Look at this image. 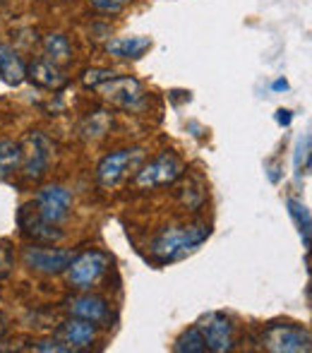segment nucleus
I'll return each instance as SVG.
<instances>
[{
  "instance_id": "nucleus-19",
  "label": "nucleus",
  "mask_w": 312,
  "mask_h": 353,
  "mask_svg": "<svg viewBox=\"0 0 312 353\" xmlns=\"http://www.w3.org/2000/svg\"><path fill=\"white\" fill-rule=\"evenodd\" d=\"M178 353H205L207 351V341L205 336H202L200 327H190V330H185L180 336L176 339V346H173Z\"/></svg>"
},
{
  "instance_id": "nucleus-8",
  "label": "nucleus",
  "mask_w": 312,
  "mask_h": 353,
  "mask_svg": "<svg viewBox=\"0 0 312 353\" xmlns=\"http://www.w3.org/2000/svg\"><path fill=\"white\" fill-rule=\"evenodd\" d=\"M142 161V149H118V152L108 154L96 168V178L103 188H113Z\"/></svg>"
},
{
  "instance_id": "nucleus-11",
  "label": "nucleus",
  "mask_w": 312,
  "mask_h": 353,
  "mask_svg": "<svg viewBox=\"0 0 312 353\" xmlns=\"http://www.w3.org/2000/svg\"><path fill=\"white\" fill-rule=\"evenodd\" d=\"M19 226H22V233L29 238H34L37 243H53V241H61L63 231L58 228V223H51L37 212V207L32 205H24L19 210Z\"/></svg>"
},
{
  "instance_id": "nucleus-4",
  "label": "nucleus",
  "mask_w": 312,
  "mask_h": 353,
  "mask_svg": "<svg viewBox=\"0 0 312 353\" xmlns=\"http://www.w3.org/2000/svg\"><path fill=\"white\" fill-rule=\"evenodd\" d=\"M22 171L29 181H39L48 173V166L53 161V144L41 132H29L22 142Z\"/></svg>"
},
{
  "instance_id": "nucleus-18",
  "label": "nucleus",
  "mask_w": 312,
  "mask_h": 353,
  "mask_svg": "<svg viewBox=\"0 0 312 353\" xmlns=\"http://www.w3.org/2000/svg\"><path fill=\"white\" fill-rule=\"evenodd\" d=\"M22 163V144L12 140L0 142V178H10Z\"/></svg>"
},
{
  "instance_id": "nucleus-1",
  "label": "nucleus",
  "mask_w": 312,
  "mask_h": 353,
  "mask_svg": "<svg viewBox=\"0 0 312 353\" xmlns=\"http://www.w3.org/2000/svg\"><path fill=\"white\" fill-rule=\"evenodd\" d=\"M209 238L207 223H187V226H173L161 231L152 243V257L156 262H173L183 255L197 250Z\"/></svg>"
},
{
  "instance_id": "nucleus-13",
  "label": "nucleus",
  "mask_w": 312,
  "mask_h": 353,
  "mask_svg": "<svg viewBox=\"0 0 312 353\" xmlns=\"http://www.w3.org/2000/svg\"><path fill=\"white\" fill-rule=\"evenodd\" d=\"M67 312L72 317H79V320H87V322H103L108 317V303L106 298L101 296H94V293H82V296H75L65 303Z\"/></svg>"
},
{
  "instance_id": "nucleus-9",
  "label": "nucleus",
  "mask_w": 312,
  "mask_h": 353,
  "mask_svg": "<svg viewBox=\"0 0 312 353\" xmlns=\"http://www.w3.org/2000/svg\"><path fill=\"white\" fill-rule=\"evenodd\" d=\"M34 207L41 214L46 221L51 223H63L72 212V195L70 190H65L63 185H48L34 200Z\"/></svg>"
},
{
  "instance_id": "nucleus-22",
  "label": "nucleus",
  "mask_w": 312,
  "mask_h": 353,
  "mask_svg": "<svg viewBox=\"0 0 312 353\" xmlns=\"http://www.w3.org/2000/svg\"><path fill=\"white\" fill-rule=\"evenodd\" d=\"M111 77H116V72L98 68V70H87V72H84L82 74V82H84V87H101V84L108 82Z\"/></svg>"
},
{
  "instance_id": "nucleus-21",
  "label": "nucleus",
  "mask_w": 312,
  "mask_h": 353,
  "mask_svg": "<svg viewBox=\"0 0 312 353\" xmlns=\"http://www.w3.org/2000/svg\"><path fill=\"white\" fill-rule=\"evenodd\" d=\"M130 3H132V0H89V5H92L94 10H98V12H106V14L121 12V10H125Z\"/></svg>"
},
{
  "instance_id": "nucleus-12",
  "label": "nucleus",
  "mask_w": 312,
  "mask_h": 353,
  "mask_svg": "<svg viewBox=\"0 0 312 353\" xmlns=\"http://www.w3.org/2000/svg\"><path fill=\"white\" fill-rule=\"evenodd\" d=\"M56 336L70 351H84L96 339V325L87 320H79V317H72V320L63 322V325L58 327Z\"/></svg>"
},
{
  "instance_id": "nucleus-26",
  "label": "nucleus",
  "mask_w": 312,
  "mask_h": 353,
  "mask_svg": "<svg viewBox=\"0 0 312 353\" xmlns=\"http://www.w3.org/2000/svg\"><path fill=\"white\" fill-rule=\"evenodd\" d=\"M274 89L281 92V89H289V84H286V79H279V82H274Z\"/></svg>"
},
{
  "instance_id": "nucleus-10",
  "label": "nucleus",
  "mask_w": 312,
  "mask_h": 353,
  "mask_svg": "<svg viewBox=\"0 0 312 353\" xmlns=\"http://www.w3.org/2000/svg\"><path fill=\"white\" fill-rule=\"evenodd\" d=\"M197 327H200L202 336L207 341V351L226 353L233 349V325H231V320L226 315L209 312V315H205L197 322Z\"/></svg>"
},
{
  "instance_id": "nucleus-17",
  "label": "nucleus",
  "mask_w": 312,
  "mask_h": 353,
  "mask_svg": "<svg viewBox=\"0 0 312 353\" xmlns=\"http://www.w3.org/2000/svg\"><path fill=\"white\" fill-rule=\"evenodd\" d=\"M43 56L51 63H56V65H65L72 56V46L67 41V37H63V34H48L43 39Z\"/></svg>"
},
{
  "instance_id": "nucleus-3",
  "label": "nucleus",
  "mask_w": 312,
  "mask_h": 353,
  "mask_svg": "<svg viewBox=\"0 0 312 353\" xmlns=\"http://www.w3.org/2000/svg\"><path fill=\"white\" fill-rule=\"evenodd\" d=\"M108 267H111V257H108L106 252L87 250V252H82V255L72 257L70 267L65 270L67 281L75 288H79V291H87V288H92L94 283L106 274Z\"/></svg>"
},
{
  "instance_id": "nucleus-15",
  "label": "nucleus",
  "mask_w": 312,
  "mask_h": 353,
  "mask_svg": "<svg viewBox=\"0 0 312 353\" xmlns=\"http://www.w3.org/2000/svg\"><path fill=\"white\" fill-rule=\"evenodd\" d=\"M24 77H27V65L17 56V51H12L8 43H0V79L10 87H17L24 82Z\"/></svg>"
},
{
  "instance_id": "nucleus-7",
  "label": "nucleus",
  "mask_w": 312,
  "mask_h": 353,
  "mask_svg": "<svg viewBox=\"0 0 312 353\" xmlns=\"http://www.w3.org/2000/svg\"><path fill=\"white\" fill-rule=\"evenodd\" d=\"M72 257L75 252L72 250H63V248H39V245H32L24 250L22 260L29 270L39 272V274H46V276H53V274H63V272L70 267Z\"/></svg>"
},
{
  "instance_id": "nucleus-20",
  "label": "nucleus",
  "mask_w": 312,
  "mask_h": 353,
  "mask_svg": "<svg viewBox=\"0 0 312 353\" xmlns=\"http://www.w3.org/2000/svg\"><path fill=\"white\" fill-rule=\"evenodd\" d=\"M289 212H291V216H293L295 226H298L300 238H303V245L308 248L310 245V212H308V207L298 200H289Z\"/></svg>"
},
{
  "instance_id": "nucleus-2",
  "label": "nucleus",
  "mask_w": 312,
  "mask_h": 353,
  "mask_svg": "<svg viewBox=\"0 0 312 353\" xmlns=\"http://www.w3.org/2000/svg\"><path fill=\"white\" fill-rule=\"evenodd\" d=\"M262 346L274 353H308L312 349L310 332L293 322L269 325L262 334Z\"/></svg>"
},
{
  "instance_id": "nucleus-16",
  "label": "nucleus",
  "mask_w": 312,
  "mask_h": 353,
  "mask_svg": "<svg viewBox=\"0 0 312 353\" xmlns=\"http://www.w3.org/2000/svg\"><path fill=\"white\" fill-rule=\"evenodd\" d=\"M152 48V39L149 37H118L113 41L106 43V51L116 58H142L147 51Z\"/></svg>"
},
{
  "instance_id": "nucleus-14",
  "label": "nucleus",
  "mask_w": 312,
  "mask_h": 353,
  "mask_svg": "<svg viewBox=\"0 0 312 353\" xmlns=\"http://www.w3.org/2000/svg\"><path fill=\"white\" fill-rule=\"evenodd\" d=\"M27 77L32 79L37 87H43V89H61L67 84V74L61 70V65L51 63L48 58H37V61L29 63Z\"/></svg>"
},
{
  "instance_id": "nucleus-24",
  "label": "nucleus",
  "mask_w": 312,
  "mask_h": 353,
  "mask_svg": "<svg viewBox=\"0 0 312 353\" xmlns=\"http://www.w3.org/2000/svg\"><path fill=\"white\" fill-rule=\"evenodd\" d=\"M34 351H43V353H48V351H53V353H70V349H67L65 344H63L61 339H43V341H37L34 344Z\"/></svg>"
},
{
  "instance_id": "nucleus-23",
  "label": "nucleus",
  "mask_w": 312,
  "mask_h": 353,
  "mask_svg": "<svg viewBox=\"0 0 312 353\" xmlns=\"http://www.w3.org/2000/svg\"><path fill=\"white\" fill-rule=\"evenodd\" d=\"M295 168H298V173L308 171L310 168V137L305 135L303 140L298 144V154H295Z\"/></svg>"
},
{
  "instance_id": "nucleus-25",
  "label": "nucleus",
  "mask_w": 312,
  "mask_h": 353,
  "mask_svg": "<svg viewBox=\"0 0 312 353\" xmlns=\"http://www.w3.org/2000/svg\"><path fill=\"white\" fill-rule=\"evenodd\" d=\"M276 123H279V125H289V123H291V111H279V113H276Z\"/></svg>"
},
{
  "instance_id": "nucleus-6",
  "label": "nucleus",
  "mask_w": 312,
  "mask_h": 353,
  "mask_svg": "<svg viewBox=\"0 0 312 353\" xmlns=\"http://www.w3.org/2000/svg\"><path fill=\"white\" fill-rule=\"evenodd\" d=\"M101 94L108 103L123 111H137L147 101L145 87L135 77H111L101 84Z\"/></svg>"
},
{
  "instance_id": "nucleus-5",
  "label": "nucleus",
  "mask_w": 312,
  "mask_h": 353,
  "mask_svg": "<svg viewBox=\"0 0 312 353\" xmlns=\"http://www.w3.org/2000/svg\"><path fill=\"white\" fill-rule=\"evenodd\" d=\"M185 166L183 161L176 157L173 152H163L158 154L154 161L147 163L142 171H137V188H145V190H152V188H163V185H171L176 183L178 178L183 176Z\"/></svg>"
}]
</instances>
